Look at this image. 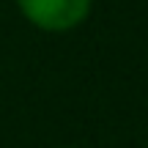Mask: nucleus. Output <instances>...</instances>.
<instances>
[{"label": "nucleus", "mask_w": 148, "mask_h": 148, "mask_svg": "<svg viewBox=\"0 0 148 148\" xmlns=\"http://www.w3.org/2000/svg\"><path fill=\"white\" fill-rule=\"evenodd\" d=\"M16 5L38 30L66 33L88 19L93 0H16Z\"/></svg>", "instance_id": "f257e3e1"}, {"label": "nucleus", "mask_w": 148, "mask_h": 148, "mask_svg": "<svg viewBox=\"0 0 148 148\" xmlns=\"http://www.w3.org/2000/svg\"><path fill=\"white\" fill-rule=\"evenodd\" d=\"M145 148H148V145H145Z\"/></svg>", "instance_id": "f03ea898"}]
</instances>
